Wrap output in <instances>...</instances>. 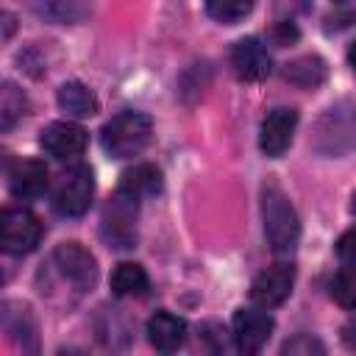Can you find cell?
<instances>
[{
  "instance_id": "cell-28",
  "label": "cell",
  "mask_w": 356,
  "mask_h": 356,
  "mask_svg": "<svg viewBox=\"0 0 356 356\" xmlns=\"http://www.w3.org/2000/svg\"><path fill=\"white\" fill-rule=\"evenodd\" d=\"M350 211L356 214V195H353V203H350Z\"/></svg>"
},
{
  "instance_id": "cell-26",
  "label": "cell",
  "mask_w": 356,
  "mask_h": 356,
  "mask_svg": "<svg viewBox=\"0 0 356 356\" xmlns=\"http://www.w3.org/2000/svg\"><path fill=\"white\" fill-rule=\"evenodd\" d=\"M270 39H273L278 47H284V44H289V42H295V39H298V28H295V25H289V22H278V25H273Z\"/></svg>"
},
{
  "instance_id": "cell-6",
  "label": "cell",
  "mask_w": 356,
  "mask_h": 356,
  "mask_svg": "<svg viewBox=\"0 0 356 356\" xmlns=\"http://www.w3.org/2000/svg\"><path fill=\"white\" fill-rule=\"evenodd\" d=\"M53 267L61 273L64 281H70L78 292H89L97 284V261L95 256L78 245V242H64L53 250Z\"/></svg>"
},
{
  "instance_id": "cell-29",
  "label": "cell",
  "mask_w": 356,
  "mask_h": 356,
  "mask_svg": "<svg viewBox=\"0 0 356 356\" xmlns=\"http://www.w3.org/2000/svg\"><path fill=\"white\" fill-rule=\"evenodd\" d=\"M337 3H345V0H337Z\"/></svg>"
},
{
  "instance_id": "cell-17",
  "label": "cell",
  "mask_w": 356,
  "mask_h": 356,
  "mask_svg": "<svg viewBox=\"0 0 356 356\" xmlns=\"http://www.w3.org/2000/svg\"><path fill=\"white\" fill-rule=\"evenodd\" d=\"M61 111H67L70 117H92L97 114L100 103L95 97V92L89 86H83L81 81H67L58 86V95H56Z\"/></svg>"
},
{
  "instance_id": "cell-16",
  "label": "cell",
  "mask_w": 356,
  "mask_h": 356,
  "mask_svg": "<svg viewBox=\"0 0 356 356\" xmlns=\"http://www.w3.org/2000/svg\"><path fill=\"white\" fill-rule=\"evenodd\" d=\"M120 192L142 200L161 192V170L156 164H134L120 178Z\"/></svg>"
},
{
  "instance_id": "cell-14",
  "label": "cell",
  "mask_w": 356,
  "mask_h": 356,
  "mask_svg": "<svg viewBox=\"0 0 356 356\" xmlns=\"http://www.w3.org/2000/svg\"><path fill=\"white\" fill-rule=\"evenodd\" d=\"M147 339H150V345L156 350L172 353L186 339V323L178 314H172V312H156L147 320Z\"/></svg>"
},
{
  "instance_id": "cell-25",
  "label": "cell",
  "mask_w": 356,
  "mask_h": 356,
  "mask_svg": "<svg viewBox=\"0 0 356 356\" xmlns=\"http://www.w3.org/2000/svg\"><path fill=\"white\" fill-rule=\"evenodd\" d=\"M337 256H339L342 264L356 267V228L339 236V242H337Z\"/></svg>"
},
{
  "instance_id": "cell-27",
  "label": "cell",
  "mask_w": 356,
  "mask_h": 356,
  "mask_svg": "<svg viewBox=\"0 0 356 356\" xmlns=\"http://www.w3.org/2000/svg\"><path fill=\"white\" fill-rule=\"evenodd\" d=\"M348 61H350V67H353V72H356V42H353L350 50H348Z\"/></svg>"
},
{
  "instance_id": "cell-3",
  "label": "cell",
  "mask_w": 356,
  "mask_h": 356,
  "mask_svg": "<svg viewBox=\"0 0 356 356\" xmlns=\"http://www.w3.org/2000/svg\"><path fill=\"white\" fill-rule=\"evenodd\" d=\"M356 147V108L353 106H331L314 134V150L325 156H342Z\"/></svg>"
},
{
  "instance_id": "cell-5",
  "label": "cell",
  "mask_w": 356,
  "mask_h": 356,
  "mask_svg": "<svg viewBox=\"0 0 356 356\" xmlns=\"http://www.w3.org/2000/svg\"><path fill=\"white\" fill-rule=\"evenodd\" d=\"M103 236L111 248H134L136 242V197L117 189V195L103 209Z\"/></svg>"
},
{
  "instance_id": "cell-11",
  "label": "cell",
  "mask_w": 356,
  "mask_h": 356,
  "mask_svg": "<svg viewBox=\"0 0 356 356\" xmlns=\"http://www.w3.org/2000/svg\"><path fill=\"white\" fill-rule=\"evenodd\" d=\"M270 53L256 36H245L231 50V67L242 81H261L270 75Z\"/></svg>"
},
{
  "instance_id": "cell-2",
  "label": "cell",
  "mask_w": 356,
  "mask_h": 356,
  "mask_svg": "<svg viewBox=\"0 0 356 356\" xmlns=\"http://www.w3.org/2000/svg\"><path fill=\"white\" fill-rule=\"evenodd\" d=\"M153 139V122L147 114L122 111L103 125V147L114 159L139 156Z\"/></svg>"
},
{
  "instance_id": "cell-24",
  "label": "cell",
  "mask_w": 356,
  "mask_h": 356,
  "mask_svg": "<svg viewBox=\"0 0 356 356\" xmlns=\"http://www.w3.org/2000/svg\"><path fill=\"white\" fill-rule=\"evenodd\" d=\"M281 350H284V353H292V356H312V353H323L325 348H323L320 339H314V337H309V334H298L295 339L284 342Z\"/></svg>"
},
{
  "instance_id": "cell-15",
  "label": "cell",
  "mask_w": 356,
  "mask_h": 356,
  "mask_svg": "<svg viewBox=\"0 0 356 356\" xmlns=\"http://www.w3.org/2000/svg\"><path fill=\"white\" fill-rule=\"evenodd\" d=\"M3 328L22 350H36V323H33L28 306L6 300L3 303Z\"/></svg>"
},
{
  "instance_id": "cell-10",
  "label": "cell",
  "mask_w": 356,
  "mask_h": 356,
  "mask_svg": "<svg viewBox=\"0 0 356 356\" xmlns=\"http://www.w3.org/2000/svg\"><path fill=\"white\" fill-rule=\"evenodd\" d=\"M295 128H298V111L295 108H273L264 117L261 134H259V147L264 150V156H270V159L284 156V150L292 145Z\"/></svg>"
},
{
  "instance_id": "cell-21",
  "label": "cell",
  "mask_w": 356,
  "mask_h": 356,
  "mask_svg": "<svg viewBox=\"0 0 356 356\" xmlns=\"http://www.w3.org/2000/svg\"><path fill=\"white\" fill-rule=\"evenodd\" d=\"M25 108H28V100H25L22 89H17L11 81H6L0 89V128L8 131L25 114Z\"/></svg>"
},
{
  "instance_id": "cell-13",
  "label": "cell",
  "mask_w": 356,
  "mask_h": 356,
  "mask_svg": "<svg viewBox=\"0 0 356 356\" xmlns=\"http://www.w3.org/2000/svg\"><path fill=\"white\" fill-rule=\"evenodd\" d=\"M8 189L14 197L31 200L47 189V167L36 159H22L8 170Z\"/></svg>"
},
{
  "instance_id": "cell-8",
  "label": "cell",
  "mask_w": 356,
  "mask_h": 356,
  "mask_svg": "<svg viewBox=\"0 0 356 356\" xmlns=\"http://www.w3.org/2000/svg\"><path fill=\"white\" fill-rule=\"evenodd\" d=\"M292 284H295V267L292 264H270L267 270H261L253 284H250V300L261 309H275L281 306L289 292H292Z\"/></svg>"
},
{
  "instance_id": "cell-20",
  "label": "cell",
  "mask_w": 356,
  "mask_h": 356,
  "mask_svg": "<svg viewBox=\"0 0 356 356\" xmlns=\"http://www.w3.org/2000/svg\"><path fill=\"white\" fill-rule=\"evenodd\" d=\"M284 78L300 89H314L325 81V61L320 56H300L284 67Z\"/></svg>"
},
{
  "instance_id": "cell-23",
  "label": "cell",
  "mask_w": 356,
  "mask_h": 356,
  "mask_svg": "<svg viewBox=\"0 0 356 356\" xmlns=\"http://www.w3.org/2000/svg\"><path fill=\"white\" fill-rule=\"evenodd\" d=\"M331 298L345 306V309H356V267L345 264V270H339L331 281Z\"/></svg>"
},
{
  "instance_id": "cell-19",
  "label": "cell",
  "mask_w": 356,
  "mask_h": 356,
  "mask_svg": "<svg viewBox=\"0 0 356 356\" xmlns=\"http://www.w3.org/2000/svg\"><path fill=\"white\" fill-rule=\"evenodd\" d=\"M111 292L117 298H139L147 292V273L136 261H122L111 273Z\"/></svg>"
},
{
  "instance_id": "cell-22",
  "label": "cell",
  "mask_w": 356,
  "mask_h": 356,
  "mask_svg": "<svg viewBox=\"0 0 356 356\" xmlns=\"http://www.w3.org/2000/svg\"><path fill=\"white\" fill-rule=\"evenodd\" d=\"M256 0H206V11L225 25H234L239 19H245L253 11Z\"/></svg>"
},
{
  "instance_id": "cell-18",
  "label": "cell",
  "mask_w": 356,
  "mask_h": 356,
  "mask_svg": "<svg viewBox=\"0 0 356 356\" xmlns=\"http://www.w3.org/2000/svg\"><path fill=\"white\" fill-rule=\"evenodd\" d=\"M28 3L39 17L61 25L81 22L92 11V0H28Z\"/></svg>"
},
{
  "instance_id": "cell-9",
  "label": "cell",
  "mask_w": 356,
  "mask_h": 356,
  "mask_svg": "<svg viewBox=\"0 0 356 356\" xmlns=\"http://www.w3.org/2000/svg\"><path fill=\"white\" fill-rule=\"evenodd\" d=\"M273 317L259 309H239L234 314V342L239 353H259L270 334H273Z\"/></svg>"
},
{
  "instance_id": "cell-12",
  "label": "cell",
  "mask_w": 356,
  "mask_h": 356,
  "mask_svg": "<svg viewBox=\"0 0 356 356\" xmlns=\"http://www.w3.org/2000/svg\"><path fill=\"white\" fill-rule=\"evenodd\" d=\"M86 142H89L86 131H83L81 125H75V122H50V125L42 131V136H39V145H42L50 156H56V159H61V161L81 156V153L86 150Z\"/></svg>"
},
{
  "instance_id": "cell-1",
  "label": "cell",
  "mask_w": 356,
  "mask_h": 356,
  "mask_svg": "<svg viewBox=\"0 0 356 356\" xmlns=\"http://www.w3.org/2000/svg\"><path fill=\"white\" fill-rule=\"evenodd\" d=\"M261 220H264V236L275 253H292L300 239V222L295 214V206L289 203V195L275 184H261Z\"/></svg>"
},
{
  "instance_id": "cell-7",
  "label": "cell",
  "mask_w": 356,
  "mask_h": 356,
  "mask_svg": "<svg viewBox=\"0 0 356 356\" xmlns=\"http://www.w3.org/2000/svg\"><path fill=\"white\" fill-rule=\"evenodd\" d=\"M0 236H3V250L11 256L31 253L39 239H42V222L36 214L28 209H6L0 220Z\"/></svg>"
},
{
  "instance_id": "cell-4",
  "label": "cell",
  "mask_w": 356,
  "mask_h": 356,
  "mask_svg": "<svg viewBox=\"0 0 356 356\" xmlns=\"http://www.w3.org/2000/svg\"><path fill=\"white\" fill-rule=\"evenodd\" d=\"M95 195V175L89 167H70L53 186V209L64 217H81Z\"/></svg>"
}]
</instances>
